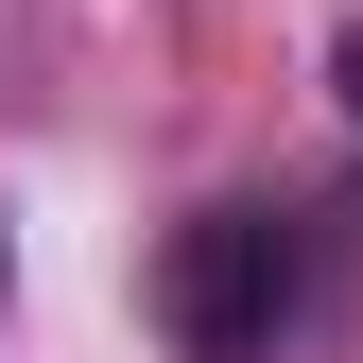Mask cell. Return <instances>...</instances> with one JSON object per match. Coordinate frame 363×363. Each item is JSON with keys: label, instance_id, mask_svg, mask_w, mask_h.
<instances>
[{"label": "cell", "instance_id": "3957f363", "mask_svg": "<svg viewBox=\"0 0 363 363\" xmlns=\"http://www.w3.org/2000/svg\"><path fill=\"white\" fill-rule=\"evenodd\" d=\"M0 277H18V259H0Z\"/></svg>", "mask_w": 363, "mask_h": 363}, {"label": "cell", "instance_id": "6da1fadb", "mask_svg": "<svg viewBox=\"0 0 363 363\" xmlns=\"http://www.w3.org/2000/svg\"><path fill=\"white\" fill-rule=\"evenodd\" d=\"M277 311H294V225L277 208H191L156 259V329L173 363H277Z\"/></svg>", "mask_w": 363, "mask_h": 363}, {"label": "cell", "instance_id": "7a4b0ae2", "mask_svg": "<svg viewBox=\"0 0 363 363\" xmlns=\"http://www.w3.org/2000/svg\"><path fill=\"white\" fill-rule=\"evenodd\" d=\"M329 86H346V121H363V18H346V35H329Z\"/></svg>", "mask_w": 363, "mask_h": 363}]
</instances>
